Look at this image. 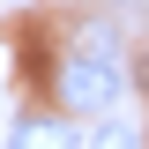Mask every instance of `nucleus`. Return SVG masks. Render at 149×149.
Here are the masks:
<instances>
[{"mask_svg":"<svg viewBox=\"0 0 149 149\" xmlns=\"http://www.w3.org/2000/svg\"><path fill=\"white\" fill-rule=\"evenodd\" d=\"M60 97H67L74 112H104L112 97H119V60L90 45L82 60H67V67H60Z\"/></svg>","mask_w":149,"mask_h":149,"instance_id":"f257e3e1","label":"nucleus"},{"mask_svg":"<svg viewBox=\"0 0 149 149\" xmlns=\"http://www.w3.org/2000/svg\"><path fill=\"white\" fill-rule=\"evenodd\" d=\"M8 149H74V127H60V119H15Z\"/></svg>","mask_w":149,"mask_h":149,"instance_id":"f03ea898","label":"nucleus"},{"mask_svg":"<svg viewBox=\"0 0 149 149\" xmlns=\"http://www.w3.org/2000/svg\"><path fill=\"white\" fill-rule=\"evenodd\" d=\"M90 149H142V127H134V119H104Z\"/></svg>","mask_w":149,"mask_h":149,"instance_id":"7ed1b4c3","label":"nucleus"}]
</instances>
